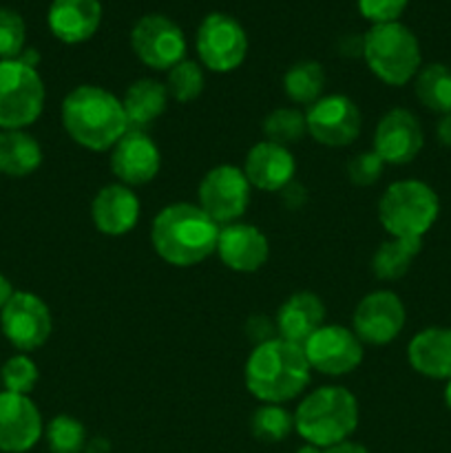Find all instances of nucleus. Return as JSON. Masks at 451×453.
I'll return each mask as SVG.
<instances>
[{"label":"nucleus","instance_id":"nucleus-39","mask_svg":"<svg viewBox=\"0 0 451 453\" xmlns=\"http://www.w3.org/2000/svg\"><path fill=\"white\" fill-rule=\"evenodd\" d=\"M13 288H11V283H9V279L4 277V274H0V310L4 308V305L9 303V299H11L13 296Z\"/></svg>","mask_w":451,"mask_h":453},{"label":"nucleus","instance_id":"nucleus-19","mask_svg":"<svg viewBox=\"0 0 451 453\" xmlns=\"http://www.w3.org/2000/svg\"><path fill=\"white\" fill-rule=\"evenodd\" d=\"M296 171V162L292 157L290 149L274 142H256L246 155V173L248 181L255 188L265 190V193H277L283 190L292 181Z\"/></svg>","mask_w":451,"mask_h":453},{"label":"nucleus","instance_id":"nucleus-21","mask_svg":"<svg viewBox=\"0 0 451 453\" xmlns=\"http://www.w3.org/2000/svg\"><path fill=\"white\" fill-rule=\"evenodd\" d=\"M49 29L66 44L87 42L102 22L100 0H53L49 7Z\"/></svg>","mask_w":451,"mask_h":453},{"label":"nucleus","instance_id":"nucleus-25","mask_svg":"<svg viewBox=\"0 0 451 453\" xmlns=\"http://www.w3.org/2000/svg\"><path fill=\"white\" fill-rule=\"evenodd\" d=\"M42 164V149L34 135L20 131L0 133V173L7 177H27Z\"/></svg>","mask_w":451,"mask_h":453},{"label":"nucleus","instance_id":"nucleus-27","mask_svg":"<svg viewBox=\"0 0 451 453\" xmlns=\"http://www.w3.org/2000/svg\"><path fill=\"white\" fill-rule=\"evenodd\" d=\"M414 91L420 104L440 115L451 113V66L427 65L416 73Z\"/></svg>","mask_w":451,"mask_h":453},{"label":"nucleus","instance_id":"nucleus-22","mask_svg":"<svg viewBox=\"0 0 451 453\" xmlns=\"http://www.w3.org/2000/svg\"><path fill=\"white\" fill-rule=\"evenodd\" d=\"M325 305L314 292H296L287 296L277 312L279 336L303 348L305 341L323 327Z\"/></svg>","mask_w":451,"mask_h":453},{"label":"nucleus","instance_id":"nucleus-36","mask_svg":"<svg viewBox=\"0 0 451 453\" xmlns=\"http://www.w3.org/2000/svg\"><path fill=\"white\" fill-rule=\"evenodd\" d=\"M409 0H358V12L374 25L398 22Z\"/></svg>","mask_w":451,"mask_h":453},{"label":"nucleus","instance_id":"nucleus-23","mask_svg":"<svg viewBox=\"0 0 451 453\" xmlns=\"http://www.w3.org/2000/svg\"><path fill=\"white\" fill-rule=\"evenodd\" d=\"M409 365L418 374L433 380L451 379V330L449 327H427L409 341L407 348Z\"/></svg>","mask_w":451,"mask_h":453},{"label":"nucleus","instance_id":"nucleus-13","mask_svg":"<svg viewBox=\"0 0 451 453\" xmlns=\"http://www.w3.org/2000/svg\"><path fill=\"white\" fill-rule=\"evenodd\" d=\"M310 367L325 376H343L363 363V341L343 326H323L305 341Z\"/></svg>","mask_w":451,"mask_h":453},{"label":"nucleus","instance_id":"nucleus-7","mask_svg":"<svg viewBox=\"0 0 451 453\" xmlns=\"http://www.w3.org/2000/svg\"><path fill=\"white\" fill-rule=\"evenodd\" d=\"M44 84L34 66L20 60H0V128L20 131L40 118Z\"/></svg>","mask_w":451,"mask_h":453},{"label":"nucleus","instance_id":"nucleus-35","mask_svg":"<svg viewBox=\"0 0 451 453\" xmlns=\"http://www.w3.org/2000/svg\"><path fill=\"white\" fill-rule=\"evenodd\" d=\"M385 162L374 153V150H365V153L354 155L348 162V180L354 186H371L378 181L380 173H383Z\"/></svg>","mask_w":451,"mask_h":453},{"label":"nucleus","instance_id":"nucleus-9","mask_svg":"<svg viewBox=\"0 0 451 453\" xmlns=\"http://www.w3.org/2000/svg\"><path fill=\"white\" fill-rule=\"evenodd\" d=\"M197 53L202 65L215 73L234 71L246 60V29L228 13H210L197 29Z\"/></svg>","mask_w":451,"mask_h":453},{"label":"nucleus","instance_id":"nucleus-31","mask_svg":"<svg viewBox=\"0 0 451 453\" xmlns=\"http://www.w3.org/2000/svg\"><path fill=\"white\" fill-rule=\"evenodd\" d=\"M44 436L51 453H80L87 445V429L73 416H56Z\"/></svg>","mask_w":451,"mask_h":453},{"label":"nucleus","instance_id":"nucleus-38","mask_svg":"<svg viewBox=\"0 0 451 453\" xmlns=\"http://www.w3.org/2000/svg\"><path fill=\"white\" fill-rule=\"evenodd\" d=\"M436 137L442 146L451 149V113L449 115H442L440 122L436 127Z\"/></svg>","mask_w":451,"mask_h":453},{"label":"nucleus","instance_id":"nucleus-17","mask_svg":"<svg viewBox=\"0 0 451 453\" xmlns=\"http://www.w3.org/2000/svg\"><path fill=\"white\" fill-rule=\"evenodd\" d=\"M42 432V416L29 396L0 392V451H29L38 445Z\"/></svg>","mask_w":451,"mask_h":453},{"label":"nucleus","instance_id":"nucleus-28","mask_svg":"<svg viewBox=\"0 0 451 453\" xmlns=\"http://www.w3.org/2000/svg\"><path fill=\"white\" fill-rule=\"evenodd\" d=\"M323 87H325V71L318 62H296L283 75L286 96L296 104H314L321 97Z\"/></svg>","mask_w":451,"mask_h":453},{"label":"nucleus","instance_id":"nucleus-4","mask_svg":"<svg viewBox=\"0 0 451 453\" xmlns=\"http://www.w3.org/2000/svg\"><path fill=\"white\" fill-rule=\"evenodd\" d=\"M358 425V403L349 389L325 385L301 401L294 414V429L308 445L327 449L345 442Z\"/></svg>","mask_w":451,"mask_h":453},{"label":"nucleus","instance_id":"nucleus-12","mask_svg":"<svg viewBox=\"0 0 451 453\" xmlns=\"http://www.w3.org/2000/svg\"><path fill=\"white\" fill-rule=\"evenodd\" d=\"M305 124L308 133L314 137V142L332 149L349 146L358 135H361L363 118L358 106L348 96L318 97L314 104H310L305 113Z\"/></svg>","mask_w":451,"mask_h":453},{"label":"nucleus","instance_id":"nucleus-14","mask_svg":"<svg viewBox=\"0 0 451 453\" xmlns=\"http://www.w3.org/2000/svg\"><path fill=\"white\" fill-rule=\"evenodd\" d=\"M405 305L392 290H376L363 296L354 310V334L370 345H387L405 327Z\"/></svg>","mask_w":451,"mask_h":453},{"label":"nucleus","instance_id":"nucleus-37","mask_svg":"<svg viewBox=\"0 0 451 453\" xmlns=\"http://www.w3.org/2000/svg\"><path fill=\"white\" fill-rule=\"evenodd\" d=\"M303 451L305 453H370L363 445H358V442H349V441L339 442V445H332L327 447V449H317V447L312 445H305Z\"/></svg>","mask_w":451,"mask_h":453},{"label":"nucleus","instance_id":"nucleus-26","mask_svg":"<svg viewBox=\"0 0 451 453\" xmlns=\"http://www.w3.org/2000/svg\"><path fill=\"white\" fill-rule=\"evenodd\" d=\"M420 250H423V239L392 237L376 248L371 257V270L380 281H396L409 273Z\"/></svg>","mask_w":451,"mask_h":453},{"label":"nucleus","instance_id":"nucleus-33","mask_svg":"<svg viewBox=\"0 0 451 453\" xmlns=\"http://www.w3.org/2000/svg\"><path fill=\"white\" fill-rule=\"evenodd\" d=\"M0 380L4 385V392L29 396L34 392L35 383H38V367H35V363L29 357L16 354V357H11L3 365Z\"/></svg>","mask_w":451,"mask_h":453},{"label":"nucleus","instance_id":"nucleus-1","mask_svg":"<svg viewBox=\"0 0 451 453\" xmlns=\"http://www.w3.org/2000/svg\"><path fill=\"white\" fill-rule=\"evenodd\" d=\"M308 358L301 345L281 336L256 343L246 361V388L256 401L268 405H283L294 401L310 383Z\"/></svg>","mask_w":451,"mask_h":453},{"label":"nucleus","instance_id":"nucleus-41","mask_svg":"<svg viewBox=\"0 0 451 453\" xmlns=\"http://www.w3.org/2000/svg\"><path fill=\"white\" fill-rule=\"evenodd\" d=\"M299 453H305V451H303V449H299Z\"/></svg>","mask_w":451,"mask_h":453},{"label":"nucleus","instance_id":"nucleus-32","mask_svg":"<svg viewBox=\"0 0 451 453\" xmlns=\"http://www.w3.org/2000/svg\"><path fill=\"white\" fill-rule=\"evenodd\" d=\"M203 69L193 60H181L168 71V96L177 102H193L195 97L202 96L203 91Z\"/></svg>","mask_w":451,"mask_h":453},{"label":"nucleus","instance_id":"nucleus-34","mask_svg":"<svg viewBox=\"0 0 451 453\" xmlns=\"http://www.w3.org/2000/svg\"><path fill=\"white\" fill-rule=\"evenodd\" d=\"M27 27L18 12L0 7V60H18L25 51Z\"/></svg>","mask_w":451,"mask_h":453},{"label":"nucleus","instance_id":"nucleus-24","mask_svg":"<svg viewBox=\"0 0 451 453\" xmlns=\"http://www.w3.org/2000/svg\"><path fill=\"white\" fill-rule=\"evenodd\" d=\"M168 97L171 96H168L166 84L155 82L150 78L135 80L122 97L128 128L144 131L149 124H153L166 111Z\"/></svg>","mask_w":451,"mask_h":453},{"label":"nucleus","instance_id":"nucleus-3","mask_svg":"<svg viewBox=\"0 0 451 453\" xmlns=\"http://www.w3.org/2000/svg\"><path fill=\"white\" fill-rule=\"evenodd\" d=\"M62 127L75 144L88 150H109L128 131L122 100L96 84L75 87L62 100Z\"/></svg>","mask_w":451,"mask_h":453},{"label":"nucleus","instance_id":"nucleus-8","mask_svg":"<svg viewBox=\"0 0 451 453\" xmlns=\"http://www.w3.org/2000/svg\"><path fill=\"white\" fill-rule=\"evenodd\" d=\"M250 203V181L246 173L230 164L208 171L199 184V208L215 224H234Z\"/></svg>","mask_w":451,"mask_h":453},{"label":"nucleus","instance_id":"nucleus-15","mask_svg":"<svg viewBox=\"0 0 451 453\" xmlns=\"http://www.w3.org/2000/svg\"><path fill=\"white\" fill-rule=\"evenodd\" d=\"M162 155L144 131L128 128L111 149V171L124 186H144L157 177Z\"/></svg>","mask_w":451,"mask_h":453},{"label":"nucleus","instance_id":"nucleus-30","mask_svg":"<svg viewBox=\"0 0 451 453\" xmlns=\"http://www.w3.org/2000/svg\"><path fill=\"white\" fill-rule=\"evenodd\" d=\"M264 133L268 137V142L274 144L290 146L296 142L303 140V135L308 133V124H305V115L299 109H274L272 113L265 118L264 122Z\"/></svg>","mask_w":451,"mask_h":453},{"label":"nucleus","instance_id":"nucleus-11","mask_svg":"<svg viewBox=\"0 0 451 453\" xmlns=\"http://www.w3.org/2000/svg\"><path fill=\"white\" fill-rule=\"evenodd\" d=\"M0 327L9 343L20 352H31L47 343L53 321L49 305L34 292H13L9 303L0 310Z\"/></svg>","mask_w":451,"mask_h":453},{"label":"nucleus","instance_id":"nucleus-2","mask_svg":"<svg viewBox=\"0 0 451 453\" xmlns=\"http://www.w3.org/2000/svg\"><path fill=\"white\" fill-rule=\"evenodd\" d=\"M221 226L195 203H171L162 208L150 226L153 250L177 268L202 264L217 250Z\"/></svg>","mask_w":451,"mask_h":453},{"label":"nucleus","instance_id":"nucleus-29","mask_svg":"<svg viewBox=\"0 0 451 453\" xmlns=\"http://www.w3.org/2000/svg\"><path fill=\"white\" fill-rule=\"evenodd\" d=\"M252 436L264 442H281L294 429V416L281 405H261L250 420Z\"/></svg>","mask_w":451,"mask_h":453},{"label":"nucleus","instance_id":"nucleus-6","mask_svg":"<svg viewBox=\"0 0 451 453\" xmlns=\"http://www.w3.org/2000/svg\"><path fill=\"white\" fill-rule=\"evenodd\" d=\"M363 58L376 78L402 87L420 71L418 38L401 22L374 25L363 35Z\"/></svg>","mask_w":451,"mask_h":453},{"label":"nucleus","instance_id":"nucleus-20","mask_svg":"<svg viewBox=\"0 0 451 453\" xmlns=\"http://www.w3.org/2000/svg\"><path fill=\"white\" fill-rule=\"evenodd\" d=\"M96 228L109 237H122L135 228L140 219V199L128 186L109 184L97 190L91 203Z\"/></svg>","mask_w":451,"mask_h":453},{"label":"nucleus","instance_id":"nucleus-16","mask_svg":"<svg viewBox=\"0 0 451 453\" xmlns=\"http://www.w3.org/2000/svg\"><path fill=\"white\" fill-rule=\"evenodd\" d=\"M424 144L418 118L407 109H392L380 118L374 133V153L385 164H409Z\"/></svg>","mask_w":451,"mask_h":453},{"label":"nucleus","instance_id":"nucleus-5","mask_svg":"<svg viewBox=\"0 0 451 453\" xmlns=\"http://www.w3.org/2000/svg\"><path fill=\"white\" fill-rule=\"evenodd\" d=\"M438 212V195L418 180L394 181L378 202V221L389 237L423 239L436 224Z\"/></svg>","mask_w":451,"mask_h":453},{"label":"nucleus","instance_id":"nucleus-40","mask_svg":"<svg viewBox=\"0 0 451 453\" xmlns=\"http://www.w3.org/2000/svg\"><path fill=\"white\" fill-rule=\"evenodd\" d=\"M445 403H447V407H449V410H451V379L447 380V388H445Z\"/></svg>","mask_w":451,"mask_h":453},{"label":"nucleus","instance_id":"nucleus-18","mask_svg":"<svg viewBox=\"0 0 451 453\" xmlns=\"http://www.w3.org/2000/svg\"><path fill=\"white\" fill-rule=\"evenodd\" d=\"M217 255L226 268L234 273H256L268 261V237L252 224L221 226L217 239Z\"/></svg>","mask_w":451,"mask_h":453},{"label":"nucleus","instance_id":"nucleus-10","mask_svg":"<svg viewBox=\"0 0 451 453\" xmlns=\"http://www.w3.org/2000/svg\"><path fill=\"white\" fill-rule=\"evenodd\" d=\"M135 56L150 69L171 71L186 56V35L181 27L162 13L140 18L131 31Z\"/></svg>","mask_w":451,"mask_h":453}]
</instances>
